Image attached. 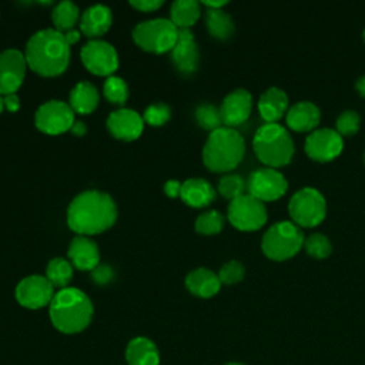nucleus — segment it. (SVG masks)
<instances>
[{"mask_svg":"<svg viewBox=\"0 0 365 365\" xmlns=\"http://www.w3.org/2000/svg\"><path fill=\"white\" fill-rule=\"evenodd\" d=\"M117 207L114 200L103 191L80 192L67 208V225L78 235L100 234L114 225Z\"/></svg>","mask_w":365,"mask_h":365,"instance_id":"nucleus-1","label":"nucleus"},{"mask_svg":"<svg viewBox=\"0 0 365 365\" xmlns=\"http://www.w3.org/2000/svg\"><path fill=\"white\" fill-rule=\"evenodd\" d=\"M24 57L27 66L37 74L54 77L66 71L70 61V44L56 29H43L34 33L27 44Z\"/></svg>","mask_w":365,"mask_h":365,"instance_id":"nucleus-2","label":"nucleus"},{"mask_svg":"<svg viewBox=\"0 0 365 365\" xmlns=\"http://www.w3.org/2000/svg\"><path fill=\"white\" fill-rule=\"evenodd\" d=\"M48 315L53 327L60 332L77 334L90 325L93 304L81 289L67 287L54 294Z\"/></svg>","mask_w":365,"mask_h":365,"instance_id":"nucleus-3","label":"nucleus"},{"mask_svg":"<svg viewBox=\"0 0 365 365\" xmlns=\"http://www.w3.org/2000/svg\"><path fill=\"white\" fill-rule=\"evenodd\" d=\"M245 141L242 135L230 127H221L210 133L204 148V165L214 173H227L234 170L244 158Z\"/></svg>","mask_w":365,"mask_h":365,"instance_id":"nucleus-4","label":"nucleus"},{"mask_svg":"<svg viewBox=\"0 0 365 365\" xmlns=\"http://www.w3.org/2000/svg\"><path fill=\"white\" fill-rule=\"evenodd\" d=\"M252 147L258 160L271 168L289 164L294 155V141L285 127L278 123L261 125L255 131Z\"/></svg>","mask_w":365,"mask_h":365,"instance_id":"nucleus-5","label":"nucleus"},{"mask_svg":"<svg viewBox=\"0 0 365 365\" xmlns=\"http://www.w3.org/2000/svg\"><path fill=\"white\" fill-rule=\"evenodd\" d=\"M304 232L292 221H279L271 225L261 242L262 252L274 261L292 258L304 247Z\"/></svg>","mask_w":365,"mask_h":365,"instance_id":"nucleus-6","label":"nucleus"},{"mask_svg":"<svg viewBox=\"0 0 365 365\" xmlns=\"http://www.w3.org/2000/svg\"><path fill=\"white\" fill-rule=\"evenodd\" d=\"M134 43L148 51L155 54H163L171 51L178 38V29L170 19H153L138 23L133 29Z\"/></svg>","mask_w":365,"mask_h":365,"instance_id":"nucleus-7","label":"nucleus"},{"mask_svg":"<svg viewBox=\"0 0 365 365\" xmlns=\"http://www.w3.org/2000/svg\"><path fill=\"white\" fill-rule=\"evenodd\" d=\"M288 211L292 222L298 227H317L325 218L327 201L318 190L312 187H304L291 197L288 202Z\"/></svg>","mask_w":365,"mask_h":365,"instance_id":"nucleus-8","label":"nucleus"},{"mask_svg":"<svg viewBox=\"0 0 365 365\" xmlns=\"http://www.w3.org/2000/svg\"><path fill=\"white\" fill-rule=\"evenodd\" d=\"M227 217L240 231H257L267 222L268 214L262 201L244 194L230 202Z\"/></svg>","mask_w":365,"mask_h":365,"instance_id":"nucleus-9","label":"nucleus"},{"mask_svg":"<svg viewBox=\"0 0 365 365\" xmlns=\"http://www.w3.org/2000/svg\"><path fill=\"white\" fill-rule=\"evenodd\" d=\"M74 111L70 104L60 100H50L40 106L34 115L36 127L46 134H61L74 124Z\"/></svg>","mask_w":365,"mask_h":365,"instance_id":"nucleus-10","label":"nucleus"},{"mask_svg":"<svg viewBox=\"0 0 365 365\" xmlns=\"http://www.w3.org/2000/svg\"><path fill=\"white\" fill-rule=\"evenodd\" d=\"M80 57L86 68L96 76L110 77L118 67L117 50L104 40H90L83 46Z\"/></svg>","mask_w":365,"mask_h":365,"instance_id":"nucleus-11","label":"nucleus"},{"mask_svg":"<svg viewBox=\"0 0 365 365\" xmlns=\"http://www.w3.org/2000/svg\"><path fill=\"white\" fill-rule=\"evenodd\" d=\"M287 178L271 167L255 170L247 181L248 194L262 202L281 198L287 192Z\"/></svg>","mask_w":365,"mask_h":365,"instance_id":"nucleus-12","label":"nucleus"},{"mask_svg":"<svg viewBox=\"0 0 365 365\" xmlns=\"http://www.w3.org/2000/svg\"><path fill=\"white\" fill-rule=\"evenodd\" d=\"M14 295L21 307L29 309H38L50 305L54 297V287L46 277L30 275L17 284Z\"/></svg>","mask_w":365,"mask_h":365,"instance_id":"nucleus-13","label":"nucleus"},{"mask_svg":"<svg viewBox=\"0 0 365 365\" xmlns=\"http://www.w3.org/2000/svg\"><path fill=\"white\" fill-rule=\"evenodd\" d=\"M304 148L311 160L327 163L336 158L342 153L344 140L336 130L318 128L307 137Z\"/></svg>","mask_w":365,"mask_h":365,"instance_id":"nucleus-14","label":"nucleus"},{"mask_svg":"<svg viewBox=\"0 0 365 365\" xmlns=\"http://www.w3.org/2000/svg\"><path fill=\"white\" fill-rule=\"evenodd\" d=\"M27 61L21 51L9 48L0 53V96L16 93L26 76Z\"/></svg>","mask_w":365,"mask_h":365,"instance_id":"nucleus-15","label":"nucleus"},{"mask_svg":"<svg viewBox=\"0 0 365 365\" xmlns=\"http://www.w3.org/2000/svg\"><path fill=\"white\" fill-rule=\"evenodd\" d=\"M171 61L184 76H190L198 68L200 51L190 29H178V38L171 50Z\"/></svg>","mask_w":365,"mask_h":365,"instance_id":"nucleus-16","label":"nucleus"},{"mask_svg":"<svg viewBox=\"0 0 365 365\" xmlns=\"http://www.w3.org/2000/svg\"><path fill=\"white\" fill-rule=\"evenodd\" d=\"M252 96L245 88H237L225 96L221 103L220 113L224 127L234 128L242 124L251 114Z\"/></svg>","mask_w":365,"mask_h":365,"instance_id":"nucleus-17","label":"nucleus"},{"mask_svg":"<svg viewBox=\"0 0 365 365\" xmlns=\"http://www.w3.org/2000/svg\"><path fill=\"white\" fill-rule=\"evenodd\" d=\"M107 128L117 140L134 141L144 130V118L134 110L120 108L108 115Z\"/></svg>","mask_w":365,"mask_h":365,"instance_id":"nucleus-18","label":"nucleus"},{"mask_svg":"<svg viewBox=\"0 0 365 365\" xmlns=\"http://www.w3.org/2000/svg\"><path fill=\"white\" fill-rule=\"evenodd\" d=\"M67 255L71 265L81 271H93L100 264V251L97 244L86 235L73 238Z\"/></svg>","mask_w":365,"mask_h":365,"instance_id":"nucleus-19","label":"nucleus"},{"mask_svg":"<svg viewBox=\"0 0 365 365\" xmlns=\"http://www.w3.org/2000/svg\"><path fill=\"white\" fill-rule=\"evenodd\" d=\"M319 121L321 111L311 101H298L287 111V125L294 131H311Z\"/></svg>","mask_w":365,"mask_h":365,"instance_id":"nucleus-20","label":"nucleus"},{"mask_svg":"<svg viewBox=\"0 0 365 365\" xmlns=\"http://www.w3.org/2000/svg\"><path fill=\"white\" fill-rule=\"evenodd\" d=\"M113 14L110 7L104 4H94L86 9L80 17V30L87 37L103 36L111 26Z\"/></svg>","mask_w":365,"mask_h":365,"instance_id":"nucleus-21","label":"nucleus"},{"mask_svg":"<svg viewBox=\"0 0 365 365\" xmlns=\"http://www.w3.org/2000/svg\"><path fill=\"white\" fill-rule=\"evenodd\" d=\"M180 198L190 207L202 208L215 200V190L204 178H190L181 184Z\"/></svg>","mask_w":365,"mask_h":365,"instance_id":"nucleus-22","label":"nucleus"},{"mask_svg":"<svg viewBox=\"0 0 365 365\" xmlns=\"http://www.w3.org/2000/svg\"><path fill=\"white\" fill-rule=\"evenodd\" d=\"M185 288L195 297L211 298L218 294L221 288V281L218 274L207 268H197L188 272L185 277Z\"/></svg>","mask_w":365,"mask_h":365,"instance_id":"nucleus-23","label":"nucleus"},{"mask_svg":"<svg viewBox=\"0 0 365 365\" xmlns=\"http://www.w3.org/2000/svg\"><path fill=\"white\" fill-rule=\"evenodd\" d=\"M288 108V96L278 87H269L258 100V111L267 123H277Z\"/></svg>","mask_w":365,"mask_h":365,"instance_id":"nucleus-24","label":"nucleus"},{"mask_svg":"<svg viewBox=\"0 0 365 365\" xmlns=\"http://www.w3.org/2000/svg\"><path fill=\"white\" fill-rule=\"evenodd\" d=\"M125 361L128 365H160V352L151 339L135 336L127 344Z\"/></svg>","mask_w":365,"mask_h":365,"instance_id":"nucleus-25","label":"nucleus"},{"mask_svg":"<svg viewBox=\"0 0 365 365\" xmlns=\"http://www.w3.org/2000/svg\"><path fill=\"white\" fill-rule=\"evenodd\" d=\"M98 91L88 81H80L70 93V107L74 113L90 114L98 106Z\"/></svg>","mask_w":365,"mask_h":365,"instance_id":"nucleus-26","label":"nucleus"},{"mask_svg":"<svg viewBox=\"0 0 365 365\" xmlns=\"http://www.w3.org/2000/svg\"><path fill=\"white\" fill-rule=\"evenodd\" d=\"M205 26L208 33L217 40H228L234 34V21L222 9L205 10Z\"/></svg>","mask_w":365,"mask_h":365,"instance_id":"nucleus-27","label":"nucleus"},{"mask_svg":"<svg viewBox=\"0 0 365 365\" xmlns=\"http://www.w3.org/2000/svg\"><path fill=\"white\" fill-rule=\"evenodd\" d=\"M171 21L177 29H190L201 14V4L195 0H177L173 3Z\"/></svg>","mask_w":365,"mask_h":365,"instance_id":"nucleus-28","label":"nucleus"},{"mask_svg":"<svg viewBox=\"0 0 365 365\" xmlns=\"http://www.w3.org/2000/svg\"><path fill=\"white\" fill-rule=\"evenodd\" d=\"M80 19V10L73 1H60L51 11V20L57 31H70Z\"/></svg>","mask_w":365,"mask_h":365,"instance_id":"nucleus-29","label":"nucleus"},{"mask_svg":"<svg viewBox=\"0 0 365 365\" xmlns=\"http://www.w3.org/2000/svg\"><path fill=\"white\" fill-rule=\"evenodd\" d=\"M46 278L53 287L67 288L68 282L73 278V265L64 258H53L48 261L46 268Z\"/></svg>","mask_w":365,"mask_h":365,"instance_id":"nucleus-30","label":"nucleus"},{"mask_svg":"<svg viewBox=\"0 0 365 365\" xmlns=\"http://www.w3.org/2000/svg\"><path fill=\"white\" fill-rule=\"evenodd\" d=\"M195 120L198 125L204 130H208L210 133L218 130L222 127V118L220 108L210 103H204L195 108Z\"/></svg>","mask_w":365,"mask_h":365,"instance_id":"nucleus-31","label":"nucleus"},{"mask_svg":"<svg viewBox=\"0 0 365 365\" xmlns=\"http://www.w3.org/2000/svg\"><path fill=\"white\" fill-rule=\"evenodd\" d=\"M245 190H247V182L238 174H225L218 181V192L230 201L244 195Z\"/></svg>","mask_w":365,"mask_h":365,"instance_id":"nucleus-32","label":"nucleus"},{"mask_svg":"<svg viewBox=\"0 0 365 365\" xmlns=\"http://www.w3.org/2000/svg\"><path fill=\"white\" fill-rule=\"evenodd\" d=\"M304 248L309 257L317 258V259H324V258L329 257L332 252V245H331L328 237L321 232H314V234L308 235L304 240Z\"/></svg>","mask_w":365,"mask_h":365,"instance_id":"nucleus-33","label":"nucleus"},{"mask_svg":"<svg viewBox=\"0 0 365 365\" xmlns=\"http://www.w3.org/2000/svg\"><path fill=\"white\" fill-rule=\"evenodd\" d=\"M224 227V217L217 210H210L195 220V231L204 235L218 234Z\"/></svg>","mask_w":365,"mask_h":365,"instance_id":"nucleus-34","label":"nucleus"},{"mask_svg":"<svg viewBox=\"0 0 365 365\" xmlns=\"http://www.w3.org/2000/svg\"><path fill=\"white\" fill-rule=\"evenodd\" d=\"M103 93L104 97L113 103V104H124L127 101L128 97V87L127 83L121 78V77H115V76H110L107 77V80L104 81L103 86Z\"/></svg>","mask_w":365,"mask_h":365,"instance_id":"nucleus-35","label":"nucleus"},{"mask_svg":"<svg viewBox=\"0 0 365 365\" xmlns=\"http://www.w3.org/2000/svg\"><path fill=\"white\" fill-rule=\"evenodd\" d=\"M336 133L342 137H351L358 133L361 127V117L354 110H345L342 111L336 118Z\"/></svg>","mask_w":365,"mask_h":365,"instance_id":"nucleus-36","label":"nucleus"},{"mask_svg":"<svg viewBox=\"0 0 365 365\" xmlns=\"http://www.w3.org/2000/svg\"><path fill=\"white\" fill-rule=\"evenodd\" d=\"M245 275V268L240 261L231 259L228 262H225L218 272V278L221 281V284L225 285H234L237 282H240Z\"/></svg>","mask_w":365,"mask_h":365,"instance_id":"nucleus-37","label":"nucleus"},{"mask_svg":"<svg viewBox=\"0 0 365 365\" xmlns=\"http://www.w3.org/2000/svg\"><path fill=\"white\" fill-rule=\"evenodd\" d=\"M171 117V110L164 103H155L145 108L144 111V121L150 125L160 127L164 123H167Z\"/></svg>","mask_w":365,"mask_h":365,"instance_id":"nucleus-38","label":"nucleus"},{"mask_svg":"<svg viewBox=\"0 0 365 365\" xmlns=\"http://www.w3.org/2000/svg\"><path fill=\"white\" fill-rule=\"evenodd\" d=\"M113 278H114V271L111 267L106 264H98L91 271V279L98 285H107L113 281Z\"/></svg>","mask_w":365,"mask_h":365,"instance_id":"nucleus-39","label":"nucleus"},{"mask_svg":"<svg viewBox=\"0 0 365 365\" xmlns=\"http://www.w3.org/2000/svg\"><path fill=\"white\" fill-rule=\"evenodd\" d=\"M130 6L137 9L138 11L148 13L160 9L163 6V1L161 0H134V1H130Z\"/></svg>","mask_w":365,"mask_h":365,"instance_id":"nucleus-40","label":"nucleus"},{"mask_svg":"<svg viewBox=\"0 0 365 365\" xmlns=\"http://www.w3.org/2000/svg\"><path fill=\"white\" fill-rule=\"evenodd\" d=\"M181 184H182V182H180V181H177V180H170V181H167L165 185H164V192H165L170 198L180 197Z\"/></svg>","mask_w":365,"mask_h":365,"instance_id":"nucleus-41","label":"nucleus"},{"mask_svg":"<svg viewBox=\"0 0 365 365\" xmlns=\"http://www.w3.org/2000/svg\"><path fill=\"white\" fill-rule=\"evenodd\" d=\"M3 101H4V107L9 111H11V113H14V111H17L20 108V98H19V96L16 93L3 96Z\"/></svg>","mask_w":365,"mask_h":365,"instance_id":"nucleus-42","label":"nucleus"},{"mask_svg":"<svg viewBox=\"0 0 365 365\" xmlns=\"http://www.w3.org/2000/svg\"><path fill=\"white\" fill-rule=\"evenodd\" d=\"M70 131H71L74 135H77V137H81V135H84V134H86L87 128H86V125H84L81 121H74V124L71 125Z\"/></svg>","mask_w":365,"mask_h":365,"instance_id":"nucleus-43","label":"nucleus"},{"mask_svg":"<svg viewBox=\"0 0 365 365\" xmlns=\"http://www.w3.org/2000/svg\"><path fill=\"white\" fill-rule=\"evenodd\" d=\"M64 34V37H66V40H67V43L71 46V44H74V43H77L78 40H80V33L77 31V30H70V31H66V33H63Z\"/></svg>","mask_w":365,"mask_h":365,"instance_id":"nucleus-44","label":"nucleus"},{"mask_svg":"<svg viewBox=\"0 0 365 365\" xmlns=\"http://www.w3.org/2000/svg\"><path fill=\"white\" fill-rule=\"evenodd\" d=\"M202 4L207 7V9H222L225 4H228L227 0H218V1H202Z\"/></svg>","mask_w":365,"mask_h":365,"instance_id":"nucleus-45","label":"nucleus"},{"mask_svg":"<svg viewBox=\"0 0 365 365\" xmlns=\"http://www.w3.org/2000/svg\"><path fill=\"white\" fill-rule=\"evenodd\" d=\"M355 88H356V91H358L362 97H365V74L361 76V77L356 80Z\"/></svg>","mask_w":365,"mask_h":365,"instance_id":"nucleus-46","label":"nucleus"},{"mask_svg":"<svg viewBox=\"0 0 365 365\" xmlns=\"http://www.w3.org/2000/svg\"><path fill=\"white\" fill-rule=\"evenodd\" d=\"M3 108H4V101H3V96H0V114H1Z\"/></svg>","mask_w":365,"mask_h":365,"instance_id":"nucleus-47","label":"nucleus"},{"mask_svg":"<svg viewBox=\"0 0 365 365\" xmlns=\"http://www.w3.org/2000/svg\"><path fill=\"white\" fill-rule=\"evenodd\" d=\"M225 365H245V364H241V362H228Z\"/></svg>","mask_w":365,"mask_h":365,"instance_id":"nucleus-48","label":"nucleus"},{"mask_svg":"<svg viewBox=\"0 0 365 365\" xmlns=\"http://www.w3.org/2000/svg\"><path fill=\"white\" fill-rule=\"evenodd\" d=\"M362 38H364V41H365V29H364V31H362Z\"/></svg>","mask_w":365,"mask_h":365,"instance_id":"nucleus-49","label":"nucleus"},{"mask_svg":"<svg viewBox=\"0 0 365 365\" xmlns=\"http://www.w3.org/2000/svg\"><path fill=\"white\" fill-rule=\"evenodd\" d=\"M364 163H365V153H364Z\"/></svg>","mask_w":365,"mask_h":365,"instance_id":"nucleus-50","label":"nucleus"}]
</instances>
